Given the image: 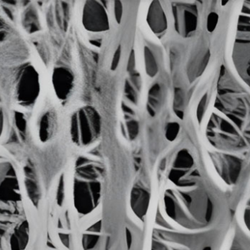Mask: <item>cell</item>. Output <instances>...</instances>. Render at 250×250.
<instances>
[{
  "instance_id": "4dcf8cb0",
  "label": "cell",
  "mask_w": 250,
  "mask_h": 250,
  "mask_svg": "<svg viewBox=\"0 0 250 250\" xmlns=\"http://www.w3.org/2000/svg\"><path fill=\"white\" fill-rule=\"evenodd\" d=\"M91 43L93 44L94 45H95V46H101V41H91Z\"/></svg>"
},
{
  "instance_id": "8fae6325",
  "label": "cell",
  "mask_w": 250,
  "mask_h": 250,
  "mask_svg": "<svg viewBox=\"0 0 250 250\" xmlns=\"http://www.w3.org/2000/svg\"><path fill=\"white\" fill-rule=\"evenodd\" d=\"M233 61L238 72L244 79L249 82L250 40H236L233 50Z\"/></svg>"
},
{
  "instance_id": "d4e9b609",
  "label": "cell",
  "mask_w": 250,
  "mask_h": 250,
  "mask_svg": "<svg viewBox=\"0 0 250 250\" xmlns=\"http://www.w3.org/2000/svg\"><path fill=\"white\" fill-rule=\"evenodd\" d=\"M131 83L135 86L136 89H139L140 88V79H139V74L136 73H134L131 76Z\"/></svg>"
},
{
  "instance_id": "9c48e42d",
  "label": "cell",
  "mask_w": 250,
  "mask_h": 250,
  "mask_svg": "<svg viewBox=\"0 0 250 250\" xmlns=\"http://www.w3.org/2000/svg\"><path fill=\"white\" fill-rule=\"evenodd\" d=\"M59 119L57 111L53 108L43 110L36 119L35 134L41 144L52 141L57 132Z\"/></svg>"
},
{
  "instance_id": "277c9868",
  "label": "cell",
  "mask_w": 250,
  "mask_h": 250,
  "mask_svg": "<svg viewBox=\"0 0 250 250\" xmlns=\"http://www.w3.org/2000/svg\"><path fill=\"white\" fill-rule=\"evenodd\" d=\"M13 98L16 105L23 109L34 108L42 92L41 73L35 64L27 62L16 72L13 83Z\"/></svg>"
},
{
  "instance_id": "484cf974",
  "label": "cell",
  "mask_w": 250,
  "mask_h": 250,
  "mask_svg": "<svg viewBox=\"0 0 250 250\" xmlns=\"http://www.w3.org/2000/svg\"><path fill=\"white\" fill-rule=\"evenodd\" d=\"M160 93V86L158 83L153 85L152 87L149 90V98H158Z\"/></svg>"
},
{
  "instance_id": "2e32d148",
  "label": "cell",
  "mask_w": 250,
  "mask_h": 250,
  "mask_svg": "<svg viewBox=\"0 0 250 250\" xmlns=\"http://www.w3.org/2000/svg\"><path fill=\"white\" fill-rule=\"evenodd\" d=\"M7 127H8V119H7V111L3 104L2 100L0 97V141L5 136Z\"/></svg>"
},
{
  "instance_id": "7a4b0ae2",
  "label": "cell",
  "mask_w": 250,
  "mask_h": 250,
  "mask_svg": "<svg viewBox=\"0 0 250 250\" xmlns=\"http://www.w3.org/2000/svg\"><path fill=\"white\" fill-rule=\"evenodd\" d=\"M103 178L104 168L100 163L85 157L78 159L72 185L73 207L78 214L89 215L99 207Z\"/></svg>"
},
{
  "instance_id": "5b68a950",
  "label": "cell",
  "mask_w": 250,
  "mask_h": 250,
  "mask_svg": "<svg viewBox=\"0 0 250 250\" xmlns=\"http://www.w3.org/2000/svg\"><path fill=\"white\" fill-rule=\"evenodd\" d=\"M216 176L227 188L237 186L242 179L244 160L233 153L213 152L210 154Z\"/></svg>"
},
{
  "instance_id": "ba28073f",
  "label": "cell",
  "mask_w": 250,
  "mask_h": 250,
  "mask_svg": "<svg viewBox=\"0 0 250 250\" xmlns=\"http://www.w3.org/2000/svg\"><path fill=\"white\" fill-rule=\"evenodd\" d=\"M51 82L56 98L62 103L68 101L75 86L73 70L63 64L55 66L51 73Z\"/></svg>"
},
{
  "instance_id": "6da1fadb",
  "label": "cell",
  "mask_w": 250,
  "mask_h": 250,
  "mask_svg": "<svg viewBox=\"0 0 250 250\" xmlns=\"http://www.w3.org/2000/svg\"><path fill=\"white\" fill-rule=\"evenodd\" d=\"M167 185L160 202L169 220L188 229H202L214 220L217 203L203 179Z\"/></svg>"
},
{
  "instance_id": "52a82bcc",
  "label": "cell",
  "mask_w": 250,
  "mask_h": 250,
  "mask_svg": "<svg viewBox=\"0 0 250 250\" xmlns=\"http://www.w3.org/2000/svg\"><path fill=\"white\" fill-rule=\"evenodd\" d=\"M172 11L178 33L184 38L193 35L198 25V9L196 4H173Z\"/></svg>"
},
{
  "instance_id": "f1b7e54d",
  "label": "cell",
  "mask_w": 250,
  "mask_h": 250,
  "mask_svg": "<svg viewBox=\"0 0 250 250\" xmlns=\"http://www.w3.org/2000/svg\"><path fill=\"white\" fill-rule=\"evenodd\" d=\"M147 109H148V113H149L150 115L152 116V117H154L155 116V111L153 109L152 107L150 106L149 105H147Z\"/></svg>"
},
{
  "instance_id": "30bf717a",
  "label": "cell",
  "mask_w": 250,
  "mask_h": 250,
  "mask_svg": "<svg viewBox=\"0 0 250 250\" xmlns=\"http://www.w3.org/2000/svg\"><path fill=\"white\" fill-rule=\"evenodd\" d=\"M151 191L140 182L135 184L129 195V208L135 218L143 221L151 202Z\"/></svg>"
},
{
  "instance_id": "cb8c5ba5",
  "label": "cell",
  "mask_w": 250,
  "mask_h": 250,
  "mask_svg": "<svg viewBox=\"0 0 250 250\" xmlns=\"http://www.w3.org/2000/svg\"><path fill=\"white\" fill-rule=\"evenodd\" d=\"M135 53L134 50H132L131 52L130 56H129V62L127 64V71L129 73H132L135 70Z\"/></svg>"
},
{
  "instance_id": "4316f807",
  "label": "cell",
  "mask_w": 250,
  "mask_h": 250,
  "mask_svg": "<svg viewBox=\"0 0 250 250\" xmlns=\"http://www.w3.org/2000/svg\"><path fill=\"white\" fill-rule=\"evenodd\" d=\"M122 108L123 111H124L126 114H129V115H135V112L132 108H129L127 105H125V104H122Z\"/></svg>"
},
{
  "instance_id": "7c38bea8",
  "label": "cell",
  "mask_w": 250,
  "mask_h": 250,
  "mask_svg": "<svg viewBox=\"0 0 250 250\" xmlns=\"http://www.w3.org/2000/svg\"><path fill=\"white\" fill-rule=\"evenodd\" d=\"M147 22L155 34H161L167 29V20L162 6L159 1H153L148 9Z\"/></svg>"
},
{
  "instance_id": "603a6c76",
  "label": "cell",
  "mask_w": 250,
  "mask_h": 250,
  "mask_svg": "<svg viewBox=\"0 0 250 250\" xmlns=\"http://www.w3.org/2000/svg\"><path fill=\"white\" fill-rule=\"evenodd\" d=\"M120 57H121V47L118 46L114 53L113 57V61H112L111 69L112 70H115L120 62Z\"/></svg>"
},
{
  "instance_id": "ac0fdd59",
  "label": "cell",
  "mask_w": 250,
  "mask_h": 250,
  "mask_svg": "<svg viewBox=\"0 0 250 250\" xmlns=\"http://www.w3.org/2000/svg\"><path fill=\"white\" fill-rule=\"evenodd\" d=\"M207 101H208V94H205L200 101L198 104V108H197V119L198 123L201 124L204 119V114H205V109H206Z\"/></svg>"
},
{
  "instance_id": "ffe728a7",
  "label": "cell",
  "mask_w": 250,
  "mask_h": 250,
  "mask_svg": "<svg viewBox=\"0 0 250 250\" xmlns=\"http://www.w3.org/2000/svg\"><path fill=\"white\" fill-rule=\"evenodd\" d=\"M218 21L219 16L217 13L211 12L208 15V19H207V29H208V32H213L215 30L217 23H218Z\"/></svg>"
},
{
  "instance_id": "1f68e13d",
  "label": "cell",
  "mask_w": 250,
  "mask_h": 250,
  "mask_svg": "<svg viewBox=\"0 0 250 250\" xmlns=\"http://www.w3.org/2000/svg\"><path fill=\"white\" fill-rule=\"evenodd\" d=\"M204 250H210V249H208V248H205V249Z\"/></svg>"
},
{
  "instance_id": "5bb4252c",
  "label": "cell",
  "mask_w": 250,
  "mask_h": 250,
  "mask_svg": "<svg viewBox=\"0 0 250 250\" xmlns=\"http://www.w3.org/2000/svg\"><path fill=\"white\" fill-rule=\"evenodd\" d=\"M144 60L147 74L150 77H155L159 71L158 64L154 53L148 46L144 48Z\"/></svg>"
},
{
  "instance_id": "f546056e",
  "label": "cell",
  "mask_w": 250,
  "mask_h": 250,
  "mask_svg": "<svg viewBox=\"0 0 250 250\" xmlns=\"http://www.w3.org/2000/svg\"><path fill=\"white\" fill-rule=\"evenodd\" d=\"M208 58H209V57H208V52L207 53L206 56H205V60H204V62H208ZM204 62H203V63H204ZM205 64H207V63H205ZM204 68H205V67L204 66V64H202V65H201V73H202L203 70H204Z\"/></svg>"
},
{
  "instance_id": "9a60e30c",
  "label": "cell",
  "mask_w": 250,
  "mask_h": 250,
  "mask_svg": "<svg viewBox=\"0 0 250 250\" xmlns=\"http://www.w3.org/2000/svg\"><path fill=\"white\" fill-rule=\"evenodd\" d=\"M122 130L125 136L131 141H134L137 138L139 133V124L135 120H127L125 126L122 125Z\"/></svg>"
},
{
  "instance_id": "7402d4cb",
  "label": "cell",
  "mask_w": 250,
  "mask_h": 250,
  "mask_svg": "<svg viewBox=\"0 0 250 250\" xmlns=\"http://www.w3.org/2000/svg\"><path fill=\"white\" fill-rule=\"evenodd\" d=\"M245 207H244L242 209V220H243L244 223L246 225L247 228H249L250 224V207L249 204V200L247 201V204H245Z\"/></svg>"
},
{
  "instance_id": "3957f363",
  "label": "cell",
  "mask_w": 250,
  "mask_h": 250,
  "mask_svg": "<svg viewBox=\"0 0 250 250\" xmlns=\"http://www.w3.org/2000/svg\"><path fill=\"white\" fill-rule=\"evenodd\" d=\"M101 132V117L95 108L86 105L72 113L69 121V133L76 146H90L98 141Z\"/></svg>"
},
{
  "instance_id": "e0dca14e",
  "label": "cell",
  "mask_w": 250,
  "mask_h": 250,
  "mask_svg": "<svg viewBox=\"0 0 250 250\" xmlns=\"http://www.w3.org/2000/svg\"><path fill=\"white\" fill-rule=\"evenodd\" d=\"M181 126L176 122H172L167 125L165 128V138L167 141L173 142L180 133Z\"/></svg>"
},
{
  "instance_id": "d6986e66",
  "label": "cell",
  "mask_w": 250,
  "mask_h": 250,
  "mask_svg": "<svg viewBox=\"0 0 250 250\" xmlns=\"http://www.w3.org/2000/svg\"><path fill=\"white\" fill-rule=\"evenodd\" d=\"M125 94L131 102L136 104L137 102L136 93L135 92V89L133 87V85L131 83L130 81L126 80V83H125Z\"/></svg>"
},
{
  "instance_id": "4fadbf2b",
  "label": "cell",
  "mask_w": 250,
  "mask_h": 250,
  "mask_svg": "<svg viewBox=\"0 0 250 250\" xmlns=\"http://www.w3.org/2000/svg\"><path fill=\"white\" fill-rule=\"evenodd\" d=\"M29 241L27 226L23 224V228L15 230L10 238V247L13 250H23L26 248Z\"/></svg>"
},
{
  "instance_id": "83f0119b",
  "label": "cell",
  "mask_w": 250,
  "mask_h": 250,
  "mask_svg": "<svg viewBox=\"0 0 250 250\" xmlns=\"http://www.w3.org/2000/svg\"><path fill=\"white\" fill-rule=\"evenodd\" d=\"M175 113H176V116L179 117L181 120H183V117H184V114H183V111L182 110L180 109H175Z\"/></svg>"
},
{
  "instance_id": "44dd1931",
  "label": "cell",
  "mask_w": 250,
  "mask_h": 250,
  "mask_svg": "<svg viewBox=\"0 0 250 250\" xmlns=\"http://www.w3.org/2000/svg\"><path fill=\"white\" fill-rule=\"evenodd\" d=\"M114 3V17L117 23H120L123 16V4L120 1H115Z\"/></svg>"
},
{
  "instance_id": "8992f818",
  "label": "cell",
  "mask_w": 250,
  "mask_h": 250,
  "mask_svg": "<svg viewBox=\"0 0 250 250\" xmlns=\"http://www.w3.org/2000/svg\"><path fill=\"white\" fill-rule=\"evenodd\" d=\"M82 23L87 31L92 33L110 29L108 14L102 1H85L82 7Z\"/></svg>"
}]
</instances>
